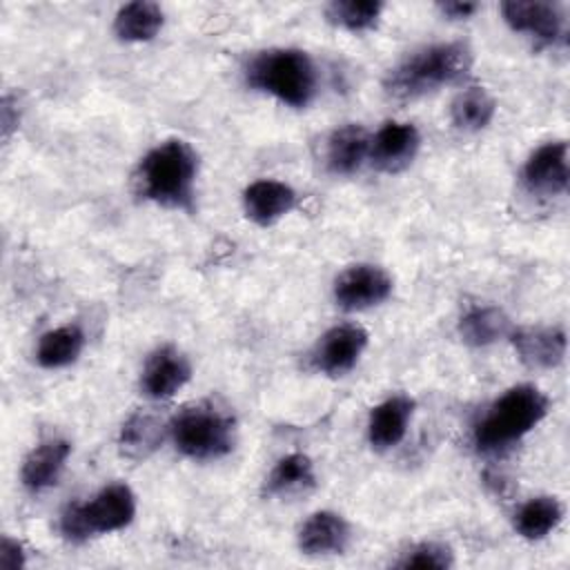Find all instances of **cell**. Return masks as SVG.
<instances>
[{
  "mask_svg": "<svg viewBox=\"0 0 570 570\" xmlns=\"http://www.w3.org/2000/svg\"><path fill=\"white\" fill-rule=\"evenodd\" d=\"M370 154V136L361 125H343L332 131L327 138V149H325V163L332 174L338 176H350L354 174L365 156Z\"/></svg>",
  "mask_w": 570,
  "mask_h": 570,
  "instance_id": "obj_18",
  "label": "cell"
},
{
  "mask_svg": "<svg viewBox=\"0 0 570 570\" xmlns=\"http://www.w3.org/2000/svg\"><path fill=\"white\" fill-rule=\"evenodd\" d=\"M198 174V154L189 142L169 138L145 154L136 174V194L149 203L191 209L194 183Z\"/></svg>",
  "mask_w": 570,
  "mask_h": 570,
  "instance_id": "obj_1",
  "label": "cell"
},
{
  "mask_svg": "<svg viewBox=\"0 0 570 570\" xmlns=\"http://www.w3.org/2000/svg\"><path fill=\"white\" fill-rule=\"evenodd\" d=\"M459 332L468 345L485 347V345L497 343L503 336H510L512 325L503 309L483 305V307H472L470 312H465L461 316Z\"/></svg>",
  "mask_w": 570,
  "mask_h": 570,
  "instance_id": "obj_21",
  "label": "cell"
},
{
  "mask_svg": "<svg viewBox=\"0 0 570 570\" xmlns=\"http://www.w3.org/2000/svg\"><path fill=\"white\" fill-rule=\"evenodd\" d=\"M548 405V396L530 383L505 390L474 423V448L483 454L508 450L543 421Z\"/></svg>",
  "mask_w": 570,
  "mask_h": 570,
  "instance_id": "obj_2",
  "label": "cell"
},
{
  "mask_svg": "<svg viewBox=\"0 0 570 570\" xmlns=\"http://www.w3.org/2000/svg\"><path fill=\"white\" fill-rule=\"evenodd\" d=\"M191 376V365L187 356L174 345H163L154 350L142 367L140 387L149 399L163 401L171 399Z\"/></svg>",
  "mask_w": 570,
  "mask_h": 570,
  "instance_id": "obj_12",
  "label": "cell"
},
{
  "mask_svg": "<svg viewBox=\"0 0 570 570\" xmlns=\"http://www.w3.org/2000/svg\"><path fill=\"white\" fill-rule=\"evenodd\" d=\"M392 294V278L376 265H352L334 283V301L347 312L381 305Z\"/></svg>",
  "mask_w": 570,
  "mask_h": 570,
  "instance_id": "obj_7",
  "label": "cell"
},
{
  "mask_svg": "<svg viewBox=\"0 0 570 570\" xmlns=\"http://www.w3.org/2000/svg\"><path fill=\"white\" fill-rule=\"evenodd\" d=\"M501 13L512 31L528 33L543 45L557 42L563 33V11L557 2L508 0L501 4Z\"/></svg>",
  "mask_w": 570,
  "mask_h": 570,
  "instance_id": "obj_9",
  "label": "cell"
},
{
  "mask_svg": "<svg viewBox=\"0 0 570 570\" xmlns=\"http://www.w3.org/2000/svg\"><path fill=\"white\" fill-rule=\"evenodd\" d=\"M234 419L214 403L183 407L169 421V434L176 450L196 461L220 459L234 448Z\"/></svg>",
  "mask_w": 570,
  "mask_h": 570,
  "instance_id": "obj_5",
  "label": "cell"
},
{
  "mask_svg": "<svg viewBox=\"0 0 570 570\" xmlns=\"http://www.w3.org/2000/svg\"><path fill=\"white\" fill-rule=\"evenodd\" d=\"M419 145H421V136L412 122L390 120L374 134V138H370L367 156L372 158L376 169L396 174L414 160Z\"/></svg>",
  "mask_w": 570,
  "mask_h": 570,
  "instance_id": "obj_11",
  "label": "cell"
},
{
  "mask_svg": "<svg viewBox=\"0 0 570 570\" xmlns=\"http://www.w3.org/2000/svg\"><path fill=\"white\" fill-rule=\"evenodd\" d=\"M296 205V191L281 180H256L243 191V207L256 225H274Z\"/></svg>",
  "mask_w": 570,
  "mask_h": 570,
  "instance_id": "obj_17",
  "label": "cell"
},
{
  "mask_svg": "<svg viewBox=\"0 0 570 570\" xmlns=\"http://www.w3.org/2000/svg\"><path fill=\"white\" fill-rule=\"evenodd\" d=\"M454 563V554L445 543L439 541H421L412 546L399 561V568H436L445 570Z\"/></svg>",
  "mask_w": 570,
  "mask_h": 570,
  "instance_id": "obj_27",
  "label": "cell"
},
{
  "mask_svg": "<svg viewBox=\"0 0 570 570\" xmlns=\"http://www.w3.org/2000/svg\"><path fill=\"white\" fill-rule=\"evenodd\" d=\"M249 87L274 96L276 100L303 109L316 96V69L301 49H267L256 53L247 69Z\"/></svg>",
  "mask_w": 570,
  "mask_h": 570,
  "instance_id": "obj_4",
  "label": "cell"
},
{
  "mask_svg": "<svg viewBox=\"0 0 570 570\" xmlns=\"http://www.w3.org/2000/svg\"><path fill=\"white\" fill-rule=\"evenodd\" d=\"M367 345V332L361 325L343 323L327 330L312 352V363L327 376L347 374Z\"/></svg>",
  "mask_w": 570,
  "mask_h": 570,
  "instance_id": "obj_8",
  "label": "cell"
},
{
  "mask_svg": "<svg viewBox=\"0 0 570 570\" xmlns=\"http://www.w3.org/2000/svg\"><path fill=\"white\" fill-rule=\"evenodd\" d=\"M439 9H441V13H443V16L452 18V20H461V18H470V16L479 9V4H476V2H459V0H450V2H441V4H439Z\"/></svg>",
  "mask_w": 570,
  "mask_h": 570,
  "instance_id": "obj_30",
  "label": "cell"
},
{
  "mask_svg": "<svg viewBox=\"0 0 570 570\" xmlns=\"http://www.w3.org/2000/svg\"><path fill=\"white\" fill-rule=\"evenodd\" d=\"M523 183L532 194L557 196L568 189V145L566 140L546 142L530 154L523 165Z\"/></svg>",
  "mask_w": 570,
  "mask_h": 570,
  "instance_id": "obj_10",
  "label": "cell"
},
{
  "mask_svg": "<svg viewBox=\"0 0 570 570\" xmlns=\"http://www.w3.org/2000/svg\"><path fill=\"white\" fill-rule=\"evenodd\" d=\"M22 566H24L22 543L11 539V537H4L2 543H0V568L2 570H18Z\"/></svg>",
  "mask_w": 570,
  "mask_h": 570,
  "instance_id": "obj_28",
  "label": "cell"
},
{
  "mask_svg": "<svg viewBox=\"0 0 570 570\" xmlns=\"http://www.w3.org/2000/svg\"><path fill=\"white\" fill-rule=\"evenodd\" d=\"M82 347H85L82 330L78 325H62L40 336L36 347V361L47 370L65 367L80 356Z\"/></svg>",
  "mask_w": 570,
  "mask_h": 570,
  "instance_id": "obj_22",
  "label": "cell"
},
{
  "mask_svg": "<svg viewBox=\"0 0 570 570\" xmlns=\"http://www.w3.org/2000/svg\"><path fill=\"white\" fill-rule=\"evenodd\" d=\"M414 414V399L394 394L372 407L367 419V441L374 450L383 452L399 445L407 432V423Z\"/></svg>",
  "mask_w": 570,
  "mask_h": 570,
  "instance_id": "obj_14",
  "label": "cell"
},
{
  "mask_svg": "<svg viewBox=\"0 0 570 570\" xmlns=\"http://www.w3.org/2000/svg\"><path fill=\"white\" fill-rule=\"evenodd\" d=\"M136 497L129 485H105L91 501L69 503L60 517L62 534L73 541H87L89 537L122 530L134 521Z\"/></svg>",
  "mask_w": 570,
  "mask_h": 570,
  "instance_id": "obj_6",
  "label": "cell"
},
{
  "mask_svg": "<svg viewBox=\"0 0 570 570\" xmlns=\"http://www.w3.org/2000/svg\"><path fill=\"white\" fill-rule=\"evenodd\" d=\"M472 67V51L463 42L430 45L403 58L385 76V91L396 100H412L436 91L443 85L459 82Z\"/></svg>",
  "mask_w": 570,
  "mask_h": 570,
  "instance_id": "obj_3",
  "label": "cell"
},
{
  "mask_svg": "<svg viewBox=\"0 0 570 570\" xmlns=\"http://www.w3.org/2000/svg\"><path fill=\"white\" fill-rule=\"evenodd\" d=\"M512 345L530 370H552L566 358V332L561 327H521L510 332Z\"/></svg>",
  "mask_w": 570,
  "mask_h": 570,
  "instance_id": "obj_13",
  "label": "cell"
},
{
  "mask_svg": "<svg viewBox=\"0 0 570 570\" xmlns=\"http://www.w3.org/2000/svg\"><path fill=\"white\" fill-rule=\"evenodd\" d=\"M165 430H169V423L165 425L160 416L151 412H136L120 428V452L134 461L147 459L160 445Z\"/></svg>",
  "mask_w": 570,
  "mask_h": 570,
  "instance_id": "obj_19",
  "label": "cell"
},
{
  "mask_svg": "<svg viewBox=\"0 0 570 570\" xmlns=\"http://www.w3.org/2000/svg\"><path fill=\"white\" fill-rule=\"evenodd\" d=\"M165 22L160 4L149 0H136L118 9L114 18V33L125 42H147L151 40Z\"/></svg>",
  "mask_w": 570,
  "mask_h": 570,
  "instance_id": "obj_20",
  "label": "cell"
},
{
  "mask_svg": "<svg viewBox=\"0 0 570 570\" xmlns=\"http://www.w3.org/2000/svg\"><path fill=\"white\" fill-rule=\"evenodd\" d=\"M383 11L379 0H334L325 7V18L347 31H367L374 29Z\"/></svg>",
  "mask_w": 570,
  "mask_h": 570,
  "instance_id": "obj_26",
  "label": "cell"
},
{
  "mask_svg": "<svg viewBox=\"0 0 570 570\" xmlns=\"http://www.w3.org/2000/svg\"><path fill=\"white\" fill-rule=\"evenodd\" d=\"M0 118H2V136L4 140L11 136V131L18 127V100L13 96H4L2 98V107H0Z\"/></svg>",
  "mask_w": 570,
  "mask_h": 570,
  "instance_id": "obj_29",
  "label": "cell"
},
{
  "mask_svg": "<svg viewBox=\"0 0 570 570\" xmlns=\"http://www.w3.org/2000/svg\"><path fill=\"white\" fill-rule=\"evenodd\" d=\"M316 476H314V463L305 454H287L283 456L269 472L265 492L269 497H287V494H298L309 488H314Z\"/></svg>",
  "mask_w": 570,
  "mask_h": 570,
  "instance_id": "obj_23",
  "label": "cell"
},
{
  "mask_svg": "<svg viewBox=\"0 0 570 570\" xmlns=\"http://www.w3.org/2000/svg\"><path fill=\"white\" fill-rule=\"evenodd\" d=\"M563 517V508L554 497H532L514 514V530L528 539L539 541L550 534Z\"/></svg>",
  "mask_w": 570,
  "mask_h": 570,
  "instance_id": "obj_24",
  "label": "cell"
},
{
  "mask_svg": "<svg viewBox=\"0 0 570 570\" xmlns=\"http://www.w3.org/2000/svg\"><path fill=\"white\" fill-rule=\"evenodd\" d=\"M71 454V445L65 439H47L38 443L22 461V485L29 492H42L58 483L65 463Z\"/></svg>",
  "mask_w": 570,
  "mask_h": 570,
  "instance_id": "obj_15",
  "label": "cell"
},
{
  "mask_svg": "<svg viewBox=\"0 0 570 570\" xmlns=\"http://www.w3.org/2000/svg\"><path fill=\"white\" fill-rule=\"evenodd\" d=\"M497 111L494 98L483 87H468L463 89L450 107L454 127L463 131H479L485 129Z\"/></svg>",
  "mask_w": 570,
  "mask_h": 570,
  "instance_id": "obj_25",
  "label": "cell"
},
{
  "mask_svg": "<svg viewBox=\"0 0 570 570\" xmlns=\"http://www.w3.org/2000/svg\"><path fill=\"white\" fill-rule=\"evenodd\" d=\"M350 523L330 510L314 512L298 530V548L309 557L341 554L350 543Z\"/></svg>",
  "mask_w": 570,
  "mask_h": 570,
  "instance_id": "obj_16",
  "label": "cell"
}]
</instances>
